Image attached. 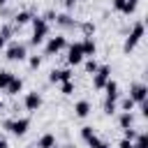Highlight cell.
<instances>
[{"mask_svg":"<svg viewBox=\"0 0 148 148\" xmlns=\"http://www.w3.org/2000/svg\"><path fill=\"white\" fill-rule=\"evenodd\" d=\"M102 90H106V99H104V111L111 116V113H116V99H118V83L113 81V79H109L106 83H104V88Z\"/></svg>","mask_w":148,"mask_h":148,"instance_id":"6da1fadb","label":"cell"},{"mask_svg":"<svg viewBox=\"0 0 148 148\" xmlns=\"http://www.w3.org/2000/svg\"><path fill=\"white\" fill-rule=\"evenodd\" d=\"M46 35H49V23L42 18V16H32V39H30V44H42L44 39H46Z\"/></svg>","mask_w":148,"mask_h":148,"instance_id":"7a4b0ae2","label":"cell"},{"mask_svg":"<svg viewBox=\"0 0 148 148\" xmlns=\"http://www.w3.org/2000/svg\"><path fill=\"white\" fill-rule=\"evenodd\" d=\"M143 32H146V25H143V21H136L134 25H132V32H130V37L125 39V44H123V51L125 53H130V51H134V46L141 42V37H143Z\"/></svg>","mask_w":148,"mask_h":148,"instance_id":"3957f363","label":"cell"},{"mask_svg":"<svg viewBox=\"0 0 148 148\" xmlns=\"http://www.w3.org/2000/svg\"><path fill=\"white\" fill-rule=\"evenodd\" d=\"M2 127L5 130H9L14 136H23L25 132H28V127H30V118H16V120H5L2 123Z\"/></svg>","mask_w":148,"mask_h":148,"instance_id":"277c9868","label":"cell"},{"mask_svg":"<svg viewBox=\"0 0 148 148\" xmlns=\"http://www.w3.org/2000/svg\"><path fill=\"white\" fill-rule=\"evenodd\" d=\"M109 79H111V67H109V65H99L97 72L92 74V88H95V90H102Z\"/></svg>","mask_w":148,"mask_h":148,"instance_id":"5b68a950","label":"cell"},{"mask_svg":"<svg viewBox=\"0 0 148 148\" xmlns=\"http://www.w3.org/2000/svg\"><path fill=\"white\" fill-rule=\"evenodd\" d=\"M83 62V49H81V42H74L67 46V65L74 67V65H81Z\"/></svg>","mask_w":148,"mask_h":148,"instance_id":"8992f818","label":"cell"},{"mask_svg":"<svg viewBox=\"0 0 148 148\" xmlns=\"http://www.w3.org/2000/svg\"><path fill=\"white\" fill-rule=\"evenodd\" d=\"M25 44H9L7 46V60L12 62H18V60H25Z\"/></svg>","mask_w":148,"mask_h":148,"instance_id":"52a82bcc","label":"cell"},{"mask_svg":"<svg viewBox=\"0 0 148 148\" xmlns=\"http://www.w3.org/2000/svg\"><path fill=\"white\" fill-rule=\"evenodd\" d=\"M62 49H67V39L65 37H51L49 42H46V56H53V53H58V51H62Z\"/></svg>","mask_w":148,"mask_h":148,"instance_id":"ba28073f","label":"cell"},{"mask_svg":"<svg viewBox=\"0 0 148 148\" xmlns=\"http://www.w3.org/2000/svg\"><path fill=\"white\" fill-rule=\"evenodd\" d=\"M146 95H148V88L143 86V83H134L132 88H130V97L136 102V104H141V102H146Z\"/></svg>","mask_w":148,"mask_h":148,"instance_id":"9c48e42d","label":"cell"},{"mask_svg":"<svg viewBox=\"0 0 148 148\" xmlns=\"http://www.w3.org/2000/svg\"><path fill=\"white\" fill-rule=\"evenodd\" d=\"M23 104H25V109H28V111H37V109L42 106V95H39L37 90H32V92H28V95H25Z\"/></svg>","mask_w":148,"mask_h":148,"instance_id":"30bf717a","label":"cell"},{"mask_svg":"<svg viewBox=\"0 0 148 148\" xmlns=\"http://www.w3.org/2000/svg\"><path fill=\"white\" fill-rule=\"evenodd\" d=\"M67 79H72V69H53V72L49 74V81H51V83H62V81H67Z\"/></svg>","mask_w":148,"mask_h":148,"instance_id":"8fae6325","label":"cell"},{"mask_svg":"<svg viewBox=\"0 0 148 148\" xmlns=\"http://www.w3.org/2000/svg\"><path fill=\"white\" fill-rule=\"evenodd\" d=\"M81 49H83V58H95V51H97V44L92 42V37H86L81 42Z\"/></svg>","mask_w":148,"mask_h":148,"instance_id":"7c38bea8","label":"cell"},{"mask_svg":"<svg viewBox=\"0 0 148 148\" xmlns=\"http://www.w3.org/2000/svg\"><path fill=\"white\" fill-rule=\"evenodd\" d=\"M5 90H7V95H12V97H14V95H18V92L23 90V79H18V76H14V79L9 81V86H7Z\"/></svg>","mask_w":148,"mask_h":148,"instance_id":"4fadbf2b","label":"cell"},{"mask_svg":"<svg viewBox=\"0 0 148 148\" xmlns=\"http://www.w3.org/2000/svg\"><path fill=\"white\" fill-rule=\"evenodd\" d=\"M74 113H76L79 118H86V116L90 113V102H88V99H79V102L74 104Z\"/></svg>","mask_w":148,"mask_h":148,"instance_id":"5bb4252c","label":"cell"},{"mask_svg":"<svg viewBox=\"0 0 148 148\" xmlns=\"http://www.w3.org/2000/svg\"><path fill=\"white\" fill-rule=\"evenodd\" d=\"M53 146H56V136H53L51 132H46V134L39 136V141H37L35 148H53Z\"/></svg>","mask_w":148,"mask_h":148,"instance_id":"9a60e30c","label":"cell"},{"mask_svg":"<svg viewBox=\"0 0 148 148\" xmlns=\"http://www.w3.org/2000/svg\"><path fill=\"white\" fill-rule=\"evenodd\" d=\"M118 125H120V130L132 127V125H134V116H132V111H123L120 118H118Z\"/></svg>","mask_w":148,"mask_h":148,"instance_id":"2e32d148","label":"cell"},{"mask_svg":"<svg viewBox=\"0 0 148 148\" xmlns=\"http://www.w3.org/2000/svg\"><path fill=\"white\" fill-rule=\"evenodd\" d=\"M136 7H139V0H125V7H123V12H120V14L132 16V14L136 12Z\"/></svg>","mask_w":148,"mask_h":148,"instance_id":"e0dca14e","label":"cell"},{"mask_svg":"<svg viewBox=\"0 0 148 148\" xmlns=\"http://www.w3.org/2000/svg\"><path fill=\"white\" fill-rule=\"evenodd\" d=\"M12 79H14V74H12L9 69H0V90H5Z\"/></svg>","mask_w":148,"mask_h":148,"instance_id":"ac0fdd59","label":"cell"},{"mask_svg":"<svg viewBox=\"0 0 148 148\" xmlns=\"http://www.w3.org/2000/svg\"><path fill=\"white\" fill-rule=\"evenodd\" d=\"M132 148H148V136L141 132V134H136V139L132 141Z\"/></svg>","mask_w":148,"mask_h":148,"instance_id":"d6986e66","label":"cell"},{"mask_svg":"<svg viewBox=\"0 0 148 148\" xmlns=\"http://www.w3.org/2000/svg\"><path fill=\"white\" fill-rule=\"evenodd\" d=\"M14 21H16L18 25H25L28 21H32V14H30V12H18V14L14 16Z\"/></svg>","mask_w":148,"mask_h":148,"instance_id":"ffe728a7","label":"cell"},{"mask_svg":"<svg viewBox=\"0 0 148 148\" xmlns=\"http://www.w3.org/2000/svg\"><path fill=\"white\" fill-rule=\"evenodd\" d=\"M83 67H86V72H88V74H95L99 65H97V60H95V58H86V60H83Z\"/></svg>","mask_w":148,"mask_h":148,"instance_id":"44dd1931","label":"cell"},{"mask_svg":"<svg viewBox=\"0 0 148 148\" xmlns=\"http://www.w3.org/2000/svg\"><path fill=\"white\" fill-rule=\"evenodd\" d=\"M56 23H58V25H65V28H67V25H72L74 21H72V16H69V14H56Z\"/></svg>","mask_w":148,"mask_h":148,"instance_id":"7402d4cb","label":"cell"},{"mask_svg":"<svg viewBox=\"0 0 148 148\" xmlns=\"http://www.w3.org/2000/svg\"><path fill=\"white\" fill-rule=\"evenodd\" d=\"M60 92H62V95H72V92H74V81H72V79L62 81V83H60Z\"/></svg>","mask_w":148,"mask_h":148,"instance_id":"603a6c76","label":"cell"},{"mask_svg":"<svg viewBox=\"0 0 148 148\" xmlns=\"http://www.w3.org/2000/svg\"><path fill=\"white\" fill-rule=\"evenodd\" d=\"M134 106H136V102H134V99H132L130 95H127V97H125V99L120 102V109H123V111H132Z\"/></svg>","mask_w":148,"mask_h":148,"instance_id":"cb8c5ba5","label":"cell"},{"mask_svg":"<svg viewBox=\"0 0 148 148\" xmlns=\"http://www.w3.org/2000/svg\"><path fill=\"white\" fill-rule=\"evenodd\" d=\"M81 30H83V35H86V37H92V32H95V23L86 21V23L81 25Z\"/></svg>","mask_w":148,"mask_h":148,"instance_id":"d4e9b609","label":"cell"},{"mask_svg":"<svg viewBox=\"0 0 148 148\" xmlns=\"http://www.w3.org/2000/svg\"><path fill=\"white\" fill-rule=\"evenodd\" d=\"M92 134H95V130H92L90 125H86V127H81V139H83V141H88V139H90Z\"/></svg>","mask_w":148,"mask_h":148,"instance_id":"484cf974","label":"cell"},{"mask_svg":"<svg viewBox=\"0 0 148 148\" xmlns=\"http://www.w3.org/2000/svg\"><path fill=\"white\" fill-rule=\"evenodd\" d=\"M9 35H12V30H9V28H2V30H0V51L5 49V42H7V37H9Z\"/></svg>","mask_w":148,"mask_h":148,"instance_id":"4316f807","label":"cell"},{"mask_svg":"<svg viewBox=\"0 0 148 148\" xmlns=\"http://www.w3.org/2000/svg\"><path fill=\"white\" fill-rule=\"evenodd\" d=\"M28 65H30V69H39V65H42V58H39V56H30Z\"/></svg>","mask_w":148,"mask_h":148,"instance_id":"83f0119b","label":"cell"},{"mask_svg":"<svg viewBox=\"0 0 148 148\" xmlns=\"http://www.w3.org/2000/svg\"><path fill=\"white\" fill-rule=\"evenodd\" d=\"M136 130H132V127H127V130H123V139H130V141H134L136 139Z\"/></svg>","mask_w":148,"mask_h":148,"instance_id":"f1b7e54d","label":"cell"},{"mask_svg":"<svg viewBox=\"0 0 148 148\" xmlns=\"http://www.w3.org/2000/svg\"><path fill=\"white\" fill-rule=\"evenodd\" d=\"M123 7H125V0H113V9L116 12H123Z\"/></svg>","mask_w":148,"mask_h":148,"instance_id":"f546056e","label":"cell"},{"mask_svg":"<svg viewBox=\"0 0 148 148\" xmlns=\"http://www.w3.org/2000/svg\"><path fill=\"white\" fill-rule=\"evenodd\" d=\"M118 148H132V141L130 139H120L118 141Z\"/></svg>","mask_w":148,"mask_h":148,"instance_id":"4dcf8cb0","label":"cell"},{"mask_svg":"<svg viewBox=\"0 0 148 148\" xmlns=\"http://www.w3.org/2000/svg\"><path fill=\"white\" fill-rule=\"evenodd\" d=\"M42 18H44L46 23H49V21H56V12H46V14L42 16Z\"/></svg>","mask_w":148,"mask_h":148,"instance_id":"1f68e13d","label":"cell"},{"mask_svg":"<svg viewBox=\"0 0 148 148\" xmlns=\"http://www.w3.org/2000/svg\"><path fill=\"white\" fill-rule=\"evenodd\" d=\"M76 2H79V0H65V7H67V9H72Z\"/></svg>","mask_w":148,"mask_h":148,"instance_id":"d6a6232c","label":"cell"},{"mask_svg":"<svg viewBox=\"0 0 148 148\" xmlns=\"http://www.w3.org/2000/svg\"><path fill=\"white\" fill-rule=\"evenodd\" d=\"M0 148H9V143H7V139H5V136H0Z\"/></svg>","mask_w":148,"mask_h":148,"instance_id":"836d02e7","label":"cell"},{"mask_svg":"<svg viewBox=\"0 0 148 148\" xmlns=\"http://www.w3.org/2000/svg\"><path fill=\"white\" fill-rule=\"evenodd\" d=\"M97 148H111V146H109L106 141H99V146H97Z\"/></svg>","mask_w":148,"mask_h":148,"instance_id":"e575fe53","label":"cell"},{"mask_svg":"<svg viewBox=\"0 0 148 148\" xmlns=\"http://www.w3.org/2000/svg\"><path fill=\"white\" fill-rule=\"evenodd\" d=\"M2 109H5V102H2V99H0V111H2Z\"/></svg>","mask_w":148,"mask_h":148,"instance_id":"d590c367","label":"cell"},{"mask_svg":"<svg viewBox=\"0 0 148 148\" xmlns=\"http://www.w3.org/2000/svg\"><path fill=\"white\" fill-rule=\"evenodd\" d=\"M7 2H9V0H0V5H7Z\"/></svg>","mask_w":148,"mask_h":148,"instance_id":"8d00e7d4","label":"cell"},{"mask_svg":"<svg viewBox=\"0 0 148 148\" xmlns=\"http://www.w3.org/2000/svg\"><path fill=\"white\" fill-rule=\"evenodd\" d=\"M28 148H35V146H28Z\"/></svg>","mask_w":148,"mask_h":148,"instance_id":"74e56055","label":"cell"}]
</instances>
